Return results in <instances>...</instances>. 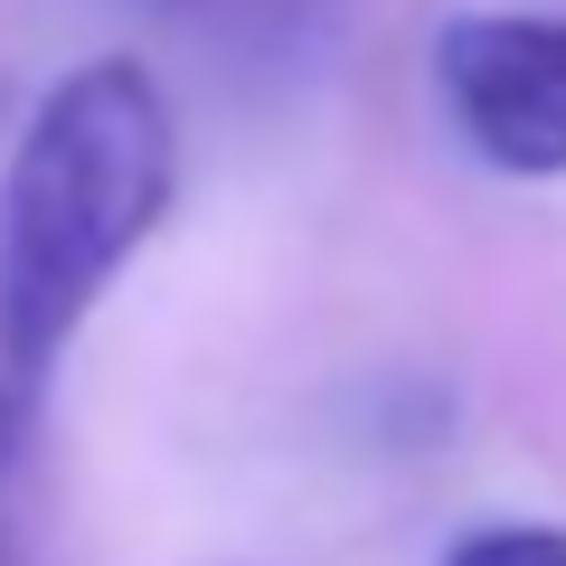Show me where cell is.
I'll return each instance as SVG.
<instances>
[{"mask_svg":"<svg viewBox=\"0 0 566 566\" xmlns=\"http://www.w3.org/2000/svg\"><path fill=\"white\" fill-rule=\"evenodd\" d=\"M434 95L501 180H566V20L453 10L434 29Z\"/></svg>","mask_w":566,"mask_h":566,"instance_id":"obj_2","label":"cell"},{"mask_svg":"<svg viewBox=\"0 0 566 566\" xmlns=\"http://www.w3.org/2000/svg\"><path fill=\"white\" fill-rule=\"evenodd\" d=\"M0 566H10V547H0Z\"/></svg>","mask_w":566,"mask_h":566,"instance_id":"obj_4","label":"cell"},{"mask_svg":"<svg viewBox=\"0 0 566 566\" xmlns=\"http://www.w3.org/2000/svg\"><path fill=\"white\" fill-rule=\"evenodd\" d=\"M444 566H566V528H547V520H491V528H463Z\"/></svg>","mask_w":566,"mask_h":566,"instance_id":"obj_3","label":"cell"},{"mask_svg":"<svg viewBox=\"0 0 566 566\" xmlns=\"http://www.w3.org/2000/svg\"><path fill=\"white\" fill-rule=\"evenodd\" d=\"M180 189V123L170 95L133 57L66 66L0 170V368L39 387L104 303L133 245L170 218Z\"/></svg>","mask_w":566,"mask_h":566,"instance_id":"obj_1","label":"cell"}]
</instances>
